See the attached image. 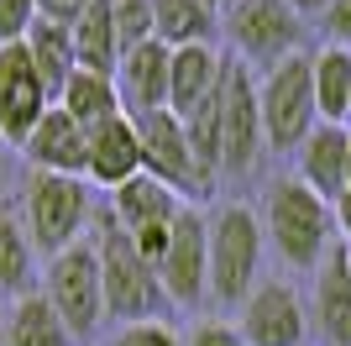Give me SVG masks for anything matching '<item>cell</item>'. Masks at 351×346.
Here are the masks:
<instances>
[{
    "label": "cell",
    "mask_w": 351,
    "mask_h": 346,
    "mask_svg": "<svg viewBox=\"0 0 351 346\" xmlns=\"http://www.w3.org/2000/svg\"><path fill=\"white\" fill-rule=\"evenodd\" d=\"M346 131H351V126H346Z\"/></svg>",
    "instance_id": "f35d334b"
},
{
    "label": "cell",
    "mask_w": 351,
    "mask_h": 346,
    "mask_svg": "<svg viewBox=\"0 0 351 346\" xmlns=\"http://www.w3.org/2000/svg\"><path fill=\"white\" fill-rule=\"evenodd\" d=\"M220 32L231 43L226 58H236L252 73H267L273 63L304 53V21L283 0H236L220 11Z\"/></svg>",
    "instance_id": "8992f818"
},
{
    "label": "cell",
    "mask_w": 351,
    "mask_h": 346,
    "mask_svg": "<svg viewBox=\"0 0 351 346\" xmlns=\"http://www.w3.org/2000/svg\"><path fill=\"white\" fill-rule=\"evenodd\" d=\"M178 210H184V200H178L168 184L147 178V173H136V178H126L121 189L105 194V216L132 236V246L142 252V262H152V268H158L162 246H168V231H173Z\"/></svg>",
    "instance_id": "30bf717a"
},
{
    "label": "cell",
    "mask_w": 351,
    "mask_h": 346,
    "mask_svg": "<svg viewBox=\"0 0 351 346\" xmlns=\"http://www.w3.org/2000/svg\"><path fill=\"white\" fill-rule=\"evenodd\" d=\"M84 11H89V0H37V16H43V21H58V27H73Z\"/></svg>",
    "instance_id": "1f68e13d"
},
{
    "label": "cell",
    "mask_w": 351,
    "mask_h": 346,
    "mask_svg": "<svg viewBox=\"0 0 351 346\" xmlns=\"http://www.w3.org/2000/svg\"><path fill=\"white\" fill-rule=\"evenodd\" d=\"M158 284L168 310H199L210 299V216L199 205H184L158 257Z\"/></svg>",
    "instance_id": "ba28073f"
},
{
    "label": "cell",
    "mask_w": 351,
    "mask_h": 346,
    "mask_svg": "<svg viewBox=\"0 0 351 346\" xmlns=\"http://www.w3.org/2000/svg\"><path fill=\"white\" fill-rule=\"evenodd\" d=\"M241 346H304L309 341V310L299 299V288L283 278H267L247 294L241 320H236Z\"/></svg>",
    "instance_id": "7c38bea8"
},
{
    "label": "cell",
    "mask_w": 351,
    "mask_h": 346,
    "mask_svg": "<svg viewBox=\"0 0 351 346\" xmlns=\"http://www.w3.org/2000/svg\"><path fill=\"white\" fill-rule=\"evenodd\" d=\"M136 173H142V147H136V126L126 115H110L84 131V184L95 194H110Z\"/></svg>",
    "instance_id": "5bb4252c"
},
{
    "label": "cell",
    "mask_w": 351,
    "mask_h": 346,
    "mask_svg": "<svg viewBox=\"0 0 351 346\" xmlns=\"http://www.w3.org/2000/svg\"><path fill=\"white\" fill-rule=\"evenodd\" d=\"M0 346H5V304H0Z\"/></svg>",
    "instance_id": "e575fe53"
},
{
    "label": "cell",
    "mask_w": 351,
    "mask_h": 346,
    "mask_svg": "<svg viewBox=\"0 0 351 346\" xmlns=\"http://www.w3.org/2000/svg\"><path fill=\"white\" fill-rule=\"evenodd\" d=\"M330 220H336V242H351V189H341L336 200H330Z\"/></svg>",
    "instance_id": "d6a6232c"
},
{
    "label": "cell",
    "mask_w": 351,
    "mask_h": 346,
    "mask_svg": "<svg viewBox=\"0 0 351 346\" xmlns=\"http://www.w3.org/2000/svg\"><path fill=\"white\" fill-rule=\"evenodd\" d=\"M257 115H263V152L293 158L299 142L320 126L315 89H309V53H293L257 73Z\"/></svg>",
    "instance_id": "5b68a950"
},
{
    "label": "cell",
    "mask_w": 351,
    "mask_h": 346,
    "mask_svg": "<svg viewBox=\"0 0 351 346\" xmlns=\"http://www.w3.org/2000/svg\"><path fill=\"white\" fill-rule=\"evenodd\" d=\"M184 346H241V336H236L231 320H194Z\"/></svg>",
    "instance_id": "4dcf8cb0"
},
{
    "label": "cell",
    "mask_w": 351,
    "mask_h": 346,
    "mask_svg": "<svg viewBox=\"0 0 351 346\" xmlns=\"http://www.w3.org/2000/svg\"><path fill=\"white\" fill-rule=\"evenodd\" d=\"M37 278H43V268H37V252H32L27 231H21L16 210H5V205H0V304H11V299H21V294H32V288H37Z\"/></svg>",
    "instance_id": "cb8c5ba5"
},
{
    "label": "cell",
    "mask_w": 351,
    "mask_h": 346,
    "mask_svg": "<svg viewBox=\"0 0 351 346\" xmlns=\"http://www.w3.org/2000/svg\"><path fill=\"white\" fill-rule=\"evenodd\" d=\"M309 320L320 331L325 346H351V268L341 242L325 252V262L315 268V294H309Z\"/></svg>",
    "instance_id": "2e32d148"
},
{
    "label": "cell",
    "mask_w": 351,
    "mask_h": 346,
    "mask_svg": "<svg viewBox=\"0 0 351 346\" xmlns=\"http://www.w3.org/2000/svg\"><path fill=\"white\" fill-rule=\"evenodd\" d=\"M226 5H236V0H220V11H226Z\"/></svg>",
    "instance_id": "8d00e7d4"
},
{
    "label": "cell",
    "mask_w": 351,
    "mask_h": 346,
    "mask_svg": "<svg viewBox=\"0 0 351 346\" xmlns=\"http://www.w3.org/2000/svg\"><path fill=\"white\" fill-rule=\"evenodd\" d=\"M69 37H73V58H79V69L116 73L121 47H116V27H110V5H105V0H89V11L69 27Z\"/></svg>",
    "instance_id": "484cf974"
},
{
    "label": "cell",
    "mask_w": 351,
    "mask_h": 346,
    "mask_svg": "<svg viewBox=\"0 0 351 346\" xmlns=\"http://www.w3.org/2000/svg\"><path fill=\"white\" fill-rule=\"evenodd\" d=\"M32 21H37V0H0V47L27 43Z\"/></svg>",
    "instance_id": "f1b7e54d"
},
{
    "label": "cell",
    "mask_w": 351,
    "mask_h": 346,
    "mask_svg": "<svg viewBox=\"0 0 351 346\" xmlns=\"http://www.w3.org/2000/svg\"><path fill=\"white\" fill-rule=\"evenodd\" d=\"M220 11L210 0H152V37L162 47H189V43H215Z\"/></svg>",
    "instance_id": "44dd1931"
},
{
    "label": "cell",
    "mask_w": 351,
    "mask_h": 346,
    "mask_svg": "<svg viewBox=\"0 0 351 346\" xmlns=\"http://www.w3.org/2000/svg\"><path fill=\"white\" fill-rule=\"evenodd\" d=\"M58 105L63 115H69L73 126H100V121H110V115H121V100H116V79L110 73H95V69H73L69 84L58 89Z\"/></svg>",
    "instance_id": "603a6c76"
},
{
    "label": "cell",
    "mask_w": 351,
    "mask_h": 346,
    "mask_svg": "<svg viewBox=\"0 0 351 346\" xmlns=\"http://www.w3.org/2000/svg\"><path fill=\"white\" fill-rule=\"evenodd\" d=\"M263 273V226L257 210L241 200L210 216V299L220 310H241Z\"/></svg>",
    "instance_id": "277c9868"
},
{
    "label": "cell",
    "mask_w": 351,
    "mask_h": 346,
    "mask_svg": "<svg viewBox=\"0 0 351 346\" xmlns=\"http://www.w3.org/2000/svg\"><path fill=\"white\" fill-rule=\"evenodd\" d=\"M47 105H53V95L43 89L27 47L21 43L0 47V142L21 152V142H27L32 126L47 115Z\"/></svg>",
    "instance_id": "4fadbf2b"
},
{
    "label": "cell",
    "mask_w": 351,
    "mask_h": 346,
    "mask_svg": "<svg viewBox=\"0 0 351 346\" xmlns=\"http://www.w3.org/2000/svg\"><path fill=\"white\" fill-rule=\"evenodd\" d=\"M89 246L100 268V299H105V325H136V320H168V299L152 273V262L132 246V236L105 216V205L89 220Z\"/></svg>",
    "instance_id": "7a4b0ae2"
},
{
    "label": "cell",
    "mask_w": 351,
    "mask_h": 346,
    "mask_svg": "<svg viewBox=\"0 0 351 346\" xmlns=\"http://www.w3.org/2000/svg\"><path fill=\"white\" fill-rule=\"evenodd\" d=\"M100 200L84 178H63V173H27L21 184V231L37 257H58L69 246H79L89 236V220H95Z\"/></svg>",
    "instance_id": "3957f363"
},
{
    "label": "cell",
    "mask_w": 351,
    "mask_h": 346,
    "mask_svg": "<svg viewBox=\"0 0 351 346\" xmlns=\"http://www.w3.org/2000/svg\"><path fill=\"white\" fill-rule=\"evenodd\" d=\"M5 346H79L58 310L43 299V288H32L21 299L5 304Z\"/></svg>",
    "instance_id": "7402d4cb"
},
{
    "label": "cell",
    "mask_w": 351,
    "mask_h": 346,
    "mask_svg": "<svg viewBox=\"0 0 351 346\" xmlns=\"http://www.w3.org/2000/svg\"><path fill=\"white\" fill-rule=\"evenodd\" d=\"M320 32H325V43L330 47H346L351 53V0H330L320 11Z\"/></svg>",
    "instance_id": "f546056e"
},
{
    "label": "cell",
    "mask_w": 351,
    "mask_h": 346,
    "mask_svg": "<svg viewBox=\"0 0 351 346\" xmlns=\"http://www.w3.org/2000/svg\"><path fill=\"white\" fill-rule=\"evenodd\" d=\"M37 288H43V299L58 310V320L69 325V336L79 346H89L95 336L105 331L100 268H95V246H89V236L79 246H69V252H58V257H47Z\"/></svg>",
    "instance_id": "52a82bcc"
},
{
    "label": "cell",
    "mask_w": 351,
    "mask_h": 346,
    "mask_svg": "<svg viewBox=\"0 0 351 346\" xmlns=\"http://www.w3.org/2000/svg\"><path fill=\"white\" fill-rule=\"evenodd\" d=\"M136 147H142V173L168 184L184 205H194L199 194H210L199 168H194V152H189V137H184V121L173 111H152V115H136Z\"/></svg>",
    "instance_id": "8fae6325"
},
{
    "label": "cell",
    "mask_w": 351,
    "mask_h": 346,
    "mask_svg": "<svg viewBox=\"0 0 351 346\" xmlns=\"http://www.w3.org/2000/svg\"><path fill=\"white\" fill-rule=\"evenodd\" d=\"M346 126H351V115H346Z\"/></svg>",
    "instance_id": "74e56055"
},
{
    "label": "cell",
    "mask_w": 351,
    "mask_h": 346,
    "mask_svg": "<svg viewBox=\"0 0 351 346\" xmlns=\"http://www.w3.org/2000/svg\"><path fill=\"white\" fill-rule=\"evenodd\" d=\"M257 158H263L257 73L226 58V73H220V178H247Z\"/></svg>",
    "instance_id": "9c48e42d"
},
{
    "label": "cell",
    "mask_w": 351,
    "mask_h": 346,
    "mask_svg": "<svg viewBox=\"0 0 351 346\" xmlns=\"http://www.w3.org/2000/svg\"><path fill=\"white\" fill-rule=\"evenodd\" d=\"M283 5H289V11L299 16V21H320V11L330 5V0H283Z\"/></svg>",
    "instance_id": "836d02e7"
},
{
    "label": "cell",
    "mask_w": 351,
    "mask_h": 346,
    "mask_svg": "<svg viewBox=\"0 0 351 346\" xmlns=\"http://www.w3.org/2000/svg\"><path fill=\"white\" fill-rule=\"evenodd\" d=\"M226 73V53L215 43H189L168 53V111L184 121L199 100H210Z\"/></svg>",
    "instance_id": "ac0fdd59"
},
{
    "label": "cell",
    "mask_w": 351,
    "mask_h": 346,
    "mask_svg": "<svg viewBox=\"0 0 351 346\" xmlns=\"http://www.w3.org/2000/svg\"><path fill=\"white\" fill-rule=\"evenodd\" d=\"M257 226H263V246L278 252V262L289 273H315L325 262V252L336 246L330 205H325L315 189H304L293 173H278V178L263 189Z\"/></svg>",
    "instance_id": "6da1fadb"
},
{
    "label": "cell",
    "mask_w": 351,
    "mask_h": 346,
    "mask_svg": "<svg viewBox=\"0 0 351 346\" xmlns=\"http://www.w3.org/2000/svg\"><path fill=\"white\" fill-rule=\"evenodd\" d=\"M21 158L32 173H63V178H84V126H73L58 105H47V115L32 126L21 142Z\"/></svg>",
    "instance_id": "e0dca14e"
},
{
    "label": "cell",
    "mask_w": 351,
    "mask_h": 346,
    "mask_svg": "<svg viewBox=\"0 0 351 346\" xmlns=\"http://www.w3.org/2000/svg\"><path fill=\"white\" fill-rule=\"evenodd\" d=\"M27 58H32V69H37V79H43V89L58 100V89L69 84V73L79 69V58H73V37H69V27H58V21H32V32H27Z\"/></svg>",
    "instance_id": "d4e9b609"
},
{
    "label": "cell",
    "mask_w": 351,
    "mask_h": 346,
    "mask_svg": "<svg viewBox=\"0 0 351 346\" xmlns=\"http://www.w3.org/2000/svg\"><path fill=\"white\" fill-rule=\"evenodd\" d=\"M309 89H315V115L325 126H346L351 115V53L320 43L309 53Z\"/></svg>",
    "instance_id": "ffe728a7"
},
{
    "label": "cell",
    "mask_w": 351,
    "mask_h": 346,
    "mask_svg": "<svg viewBox=\"0 0 351 346\" xmlns=\"http://www.w3.org/2000/svg\"><path fill=\"white\" fill-rule=\"evenodd\" d=\"M105 5H110V27H116L121 53L152 43V0H105Z\"/></svg>",
    "instance_id": "4316f807"
},
{
    "label": "cell",
    "mask_w": 351,
    "mask_h": 346,
    "mask_svg": "<svg viewBox=\"0 0 351 346\" xmlns=\"http://www.w3.org/2000/svg\"><path fill=\"white\" fill-rule=\"evenodd\" d=\"M105 346H184V336L168 320H136V325H116Z\"/></svg>",
    "instance_id": "83f0119b"
},
{
    "label": "cell",
    "mask_w": 351,
    "mask_h": 346,
    "mask_svg": "<svg viewBox=\"0 0 351 346\" xmlns=\"http://www.w3.org/2000/svg\"><path fill=\"white\" fill-rule=\"evenodd\" d=\"M346 152H351V131L320 121V126L299 142V152H293V158H299V173H293V178L330 205L341 189H346Z\"/></svg>",
    "instance_id": "d6986e66"
},
{
    "label": "cell",
    "mask_w": 351,
    "mask_h": 346,
    "mask_svg": "<svg viewBox=\"0 0 351 346\" xmlns=\"http://www.w3.org/2000/svg\"><path fill=\"white\" fill-rule=\"evenodd\" d=\"M341 252H346V268H351V242H341Z\"/></svg>",
    "instance_id": "d590c367"
},
{
    "label": "cell",
    "mask_w": 351,
    "mask_h": 346,
    "mask_svg": "<svg viewBox=\"0 0 351 346\" xmlns=\"http://www.w3.org/2000/svg\"><path fill=\"white\" fill-rule=\"evenodd\" d=\"M168 53H173V47H162L158 37L132 47V53H121L110 79H116V100H121V115H126V121L168 111Z\"/></svg>",
    "instance_id": "9a60e30c"
}]
</instances>
